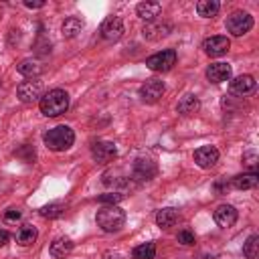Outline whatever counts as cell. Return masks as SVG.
I'll return each instance as SVG.
<instances>
[{
    "label": "cell",
    "instance_id": "6da1fadb",
    "mask_svg": "<svg viewBox=\"0 0 259 259\" xmlns=\"http://www.w3.org/2000/svg\"><path fill=\"white\" fill-rule=\"evenodd\" d=\"M38 107H40L42 115H47V117H59V115H63L69 109V93L63 91V89H51V91H47L40 97Z\"/></svg>",
    "mask_w": 259,
    "mask_h": 259
},
{
    "label": "cell",
    "instance_id": "7a4b0ae2",
    "mask_svg": "<svg viewBox=\"0 0 259 259\" xmlns=\"http://www.w3.org/2000/svg\"><path fill=\"white\" fill-rule=\"evenodd\" d=\"M97 227L105 233H117L125 225V212L117 204H107L97 210Z\"/></svg>",
    "mask_w": 259,
    "mask_h": 259
},
{
    "label": "cell",
    "instance_id": "3957f363",
    "mask_svg": "<svg viewBox=\"0 0 259 259\" xmlns=\"http://www.w3.org/2000/svg\"><path fill=\"white\" fill-rule=\"evenodd\" d=\"M42 142L53 152H65V150H69L73 146L75 134H73V130L69 125H57V127H51L49 132H45Z\"/></svg>",
    "mask_w": 259,
    "mask_h": 259
},
{
    "label": "cell",
    "instance_id": "277c9868",
    "mask_svg": "<svg viewBox=\"0 0 259 259\" xmlns=\"http://www.w3.org/2000/svg\"><path fill=\"white\" fill-rule=\"evenodd\" d=\"M174 65H176V51L174 49H164V51L146 59V67L150 71H156V73H166Z\"/></svg>",
    "mask_w": 259,
    "mask_h": 259
},
{
    "label": "cell",
    "instance_id": "5b68a950",
    "mask_svg": "<svg viewBox=\"0 0 259 259\" xmlns=\"http://www.w3.org/2000/svg\"><path fill=\"white\" fill-rule=\"evenodd\" d=\"M253 28V16L249 12H243V10H237L233 14H229L227 18V30L233 34V36H243L245 32H249Z\"/></svg>",
    "mask_w": 259,
    "mask_h": 259
},
{
    "label": "cell",
    "instance_id": "8992f818",
    "mask_svg": "<svg viewBox=\"0 0 259 259\" xmlns=\"http://www.w3.org/2000/svg\"><path fill=\"white\" fill-rule=\"evenodd\" d=\"M16 95L22 103H34V101H40L42 97V81L36 77V79H26L18 85L16 89Z\"/></svg>",
    "mask_w": 259,
    "mask_h": 259
},
{
    "label": "cell",
    "instance_id": "52a82bcc",
    "mask_svg": "<svg viewBox=\"0 0 259 259\" xmlns=\"http://www.w3.org/2000/svg\"><path fill=\"white\" fill-rule=\"evenodd\" d=\"M99 34L101 38H105L107 42H113V40H119L121 34H123V20L119 16H107L101 26H99Z\"/></svg>",
    "mask_w": 259,
    "mask_h": 259
},
{
    "label": "cell",
    "instance_id": "ba28073f",
    "mask_svg": "<svg viewBox=\"0 0 259 259\" xmlns=\"http://www.w3.org/2000/svg\"><path fill=\"white\" fill-rule=\"evenodd\" d=\"M164 91H166V87H164L162 81H158V79H148V81L140 87V99H142L144 103H156V101H160V97L164 95Z\"/></svg>",
    "mask_w": 259,
    "mask_h": 259
},
{
    "label": "cell",
    "instance_id": "9c48e42d",
    "mask_svg": "<svg viewBox=\"0 0 259 259\" xmlns=\"http://www.w3.org/2000/svg\"><path fill=\"white\" fill-rule=\"evenodd\" d=\"M170 32H172V24L166 20H152L142 28V34L148 40H160V38L168 36Z\"/></svg>",
    "mask_w": 259,
    "mask_h": 259
},
{
    "label": "cell",
    "instance_id": "30bf717a",
    "mask_svg": "<svg viewBox=\"0 0 259 259\" xmlns=\"http://www.w3.org/2000/svg\"><path fill=\"white\" fill-rule=\"evenodd\" d=\"M229 47H231V40H229L227 36H223V34L208 36V38H204V42H202V51H204L208 57H221V55H225V53L229 51Z\"/></svg>",
    "mask_w": 259,
    "mask_h": 259
},
{
    "label": "cell",
    "instance_id": "8fae6325",
    "mask_svg": "<svg viewBox=\"0 0 259 259\" xmlns=\"http://www.w3.org/2000/svg\"><path fill=\"white\" fill-rule=\"evenodd\" d=\"M91 156H93L95 162H103L105 164V162H111L117 156V148L111 142H95L91 146Z\"/></svg>",
    "mask_w": 259,
    "mask_h": 259
},
{
    "label": "cell",
    "instance_id": "7c38bea8",
    "mask_svg": "<svg viewBox=\"0 0 259 259\" xmlns=\"http://www.w3.org/2000/svg\"><path fill=\"white\" fill-rule=\"evenodd\" d=\"M194 162L200 168H212L219 162V150L214 146H200L194 150Z\"/></svg>",
    "mask_w": 259,
    "mask_h": 259
},
{
    "label": "cell",
    "instance_id": "4fadbf2b",
    "mask_svg": "<svg viewBox=\"0 0 259 259\" xmlns=\"http://www.w3.org/2000/svg\"><path fill=\"white\" fill-rule=\"evenodd\" d=\"M237 219H239V212H237V208L231 206V204H221V206H217V210H214V223H217L219 227H223V229L233 227V225L237 223Z\"/></svg>",
    "mask_w": 259,
    "mask_h": 259
},
{
    "label": "cell",
    "instance_id": "5bb4252c",
    "mask_svg": "<svg viewBox=\"0 0 259 259\" xmlns=\"http://www.w3.org/2000/svg\"><path fill=\"white\" fill-rule=\"evenodd\" d=\"M206 79L210 83H223L231 79V65L229 63H210L206 67Z\"/></svg>",
    "mask_w": 259,
    "mask_h": 259
},
{
    "label": "cell",
    "instance_id": "9a60e30c",
    "mask_svg": "<svg viewBox=\"0 0 259 259\" xmlns=\"http://www.w3.org/2000/svg\"><path fill=\"white\" fill-rule=\"evenodd\" d=\"M229 89H231V93H235V95H249L253 89H255V79L251 77V75H239V77H235L231 83H229Z\"/></svg>",
    "mask_w": 259,
    "mask_h": 259
},
{
    "label": "cell",
    "instance_id": "2e32d148",
    "mask_svg": "<svg viewBox=\"0 0 259 259\" xmlns=\"http://www.w3.org/2000/svg\"><path fill=\"white\" fill-rule=\"evenodd\" d=\"M136 12H138V16H140L142 20L152 22V20H156V18L160 16L162 4H160V2H140V4L136 6Z\"/></svg>",
    "mask_w": 259,
    "mask_h": 259
},
{
    "label": "cell",
    "instance_id": "e0dca14e",
    "mask_svg": "<svg viewBox=\"0 0 259 259\" xmlns=\"http://www.w3.org/2000/svg\"><path fill=\"white\" fill-rule=\"evenodd\" d=\"M71 251H73V241H71V239H65V237L55 239V241L51 243V247H49V253H51V257H55V259H65Z\"/></svg>",
    "mask_w": 259,
    "mask_h": 259
},
{
    "label": "cell",
    "instance_id": "ac0fdd59",
    "mask_svg": "<svg viewBox=\"0 0 259 259\" xmlns=\"http://www.w3.org/2000/svg\"><path fill=\"white\" fill-rule=\"evenodd\" d=\"M16 71L20 75H24L26 79H36L40 73H42V65L36 61V59H24L16 65Z\"/></svg>",
    "mask_w": 259,
    "mask_h": 259
},
{
    "label": "cell",
    "instance_id": "d6986e66",
    "mask_svg": "<svg viewBox=\"0 0 259 259\" xmlns=\"http://www.w3.org/2000/svg\"><path fill=\"white\" fill-rule=\"evenodd\" d=\"M154 174H156V164L152 160H144V158L136 160V164H134V176L138 180H150V178H154Z\"/></svg>",
    "mask_w": 259,
    "mask_h": 259
},
{
    "label": "cell",
    "instance_id": "ffe728a7",
    "mask_svg": "<svg viewBox=\"0 0 259 259\" xmlns=\"http://www.w3.org/2000/svg\"><path fill=\"white\" fill-rule=\"evenodd\" d=\"M176 221H178V212H176V208H172V206L160 208V210L156 212V225H158L160 229H170V227L176 225Z\"/></svg>",
    "mask_w": 259,
    "mask_h": 259
},
{
    "label": "cell",
    "instance_id": "44dd1931",
    "mask_svg": "<svg viewBox=\"0 0 259 259\" xmlns=\"http://www.w3.org/2000/svg\"><path fill=\"white\" fill-rule=\"evenodd\" d=\"M198 107H200V101H198V97L192 95V93L182 95V99H180L178 105H176L178 113H182V115H192V113L198 111Z\"/></svg>",
    "mask_w": 259,
    "mask_h": 259
},
{
    "label": "cell",
    "instance_id": "7402d4cb",
    "mask_svg": "<svg viewBox=\"0 0 259 259\" xmlns=\"http://www.w3.org/2000/svg\"><path fill=\"white\" fill-rule=\"evenodd\" d=\"M36 237H38V231H36L32 225H22V227L16 231V235H14L16 243L22 245V247H30V245L36 241Z\"/></svg>",
    "mask_w": 259,
    "mask_h": 259
},
{
    "label": "cell",
    "instance_id": "603a6c76",
    "mask_svg": "<svg viewBox=\"0 0 259 259\" xmlns=\"http://www.w3.org/2000/svg\"><path fill=\"white\" fill-rule=\"evenodd\" d=\"M259 184V174L257 172H245V174H239L233 178V186L237 190H249V188H255Z\"/></svg>",
    "mask_w": 259,
    "mask_h": 259
},
{
    "label": "cell",
    "instance_id": "cb8c5ba5",
    "mask_svg": "<svg viewBox=\"0 0 259 259\" xmlns=\"http://www.w3.org/2000/svg\"><path fill=\"white\" fill-rule=\"evenodd\" d=\"M83 20L81 18H77V16H69V18H65V22H63V26H61V32H63V36L65 38H73V36H77L81 30H83Z\"/></svg>",
    "mask_w": 259,
    "mask_h": 259
},
{
    "label": "cell",
    "instance_id": "d4e9b609",
    "mask_svg": "<svg viewBox=\"0 0 259 259\" xmlns=\"http://www.w3.org/2000/svg\"><path fill=\"white\" fill-rule=\"evenodd\" d=\"M219 8H221V4H219L217 0H200V2L196 4V12H198V16H202V18H212V16L219 12Z\"/></svg>",
    "mask_w": 259,
    "mask_h": 259
},
{
    "label": "cell",
    "instance_id": "484cf974",
    "mask_svg": "<svg viewBox=\"0 0 259 259\" xmlns=\"http://www.w3.org/2000/svg\"><path fill=\"white\" fill-rule=\"evenodd\" d=\"M132 257L134 259H154L156 257V243H142L138 247H134L132 251Z\"/></svg>",
    "mask_w": 259,
    "mask_h": 259
},
{
    "label": "cell",
    "instance_id": "4316f807",
    "mask_svg": "<svg viewBox=\"0 0 259 259\" xmlns=\"http://www.w3.org/2000/svg\"><path fill=\"white\" fill-rule=\"evenodd\" d=\"M243 255H245L247 259H257V257H259V237H257V235H251V237L245 241V245H243Z\"/></svg>",
    "mask_w": 259,
    "mask_h": 259
},
{
    "label": "cell",
    "instance_id": "83f0119b",
    "mask_svg": "<svg viewBox=\"0 0 259 259\" xmlns=\"http://www.w3.org/2000/svg\"><path fill=\"white\" fill-rule=\"evenodd\" d=\"M63 212H65V206L61 202H51L40 208V217H45V219H59Z\"/></svg>",
    "mask_w": 259,
    "mask_h": 259
},
{
    "label": "cell",
    "instance_id": "f1b7e54d",
    "mask_svg": "<svg viewBox=\"0 0 259 259\" xmlns=\"http://www.w3.org/2000/svg\"><path fill=\"white\" fill-rule=\"evenodd\" d=\"M121 198H123L121 192H105V194L99 196V202H103V204H117Z\"/></svg>",
    "mask_w": 259,
    "mask_h": 259
},
{
    "label": "cell",
    "instance_id": "f546056e",
    "mask_svg": "<svg viewBox=\"0 0 259 259\" xmlns=\"http://www.w3.org/2000/svg\"><path fill=\"white\" fill-rule=\"evenodd\" d=\"M20 219H22V212L18 208H6V212H4V221L6 223H18Z\"/></svg>",
    "mask_w": 259,
    "mask_h": 259
},
{
    "label": "cell",
    "instance_id": "4dcf8cb0",
    "mask_svg": "<svg viewBox=\"0 0 259 259\" xmlns=\"http://www.w3.org/2000/svg\"><path fill=\"white\" fill-rule=\"evenodd\" d=\"M16 156L24 158L26 162H32V160H34V150H32L30 146H22L20 150H16Z\"/></svg>",
    "mask_w": 259,
    "mask_h": 259
},
{
    "label": "cell",
    "instance_id": "1f68e13d",
    "mask_svg": "<svg viewBox=\"0 0 259 259\" xmlns=\"http://www.w3.org/2000/svg\"><path fill=\"white\" fill-rule=\"evenodd\" d=\"M178 243H182V245H194V233H190V231H180V233H178Z\"/></svg>",
    "mask_w": 259,
    "mask_h": 259
},
{
    "label": "cell",
    "instance_id": "d6a6232c",
    "mask_svg": "<svg viewBox=\"0 0 259 259\" xmlns=\"http://www.w3.org/2000/svg\"><path fill=\"white\" fill-rule=\"evenodd\" d=\"M243 160L247 162V166L251 168V172H255V152H247V154L243 156Z\"/></svg>",
    "mask_w": 259,
    "mask_h": 259
},
{
    "label": "cell",
    "instance_id": "836d02e7",
    "mask_svg": "<svg viewBox=\"0 0 259 259\" xmlns=\"http://www.w3.org/2000/svg\"><path fill=\"white\" fill-rule=\"evenodd\" d=\"M24 6L26 8H42L45 0H24Z\"/></svg>",
    "mask_w": 259,
    "mask_h": 259
},
{
    "label": "cell",
    "instance_id": "e575fe53",
    "mask_svg": "<svg viewBox=\"0 0 259 259\" xmlns=\"http://www.w3.org/2000/svg\"><path fill=\"white\" fill-rule=\"evenodd\" d=\"M8 241H10V235H8V231L0 229V247H4V245H6Z\"/></svg>",
    "mask_w": 259,
    "mask_h": 259
}]
</instances>
